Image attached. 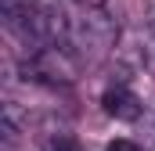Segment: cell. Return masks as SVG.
I'll list each match as a JSON object with an SVG mask.
<instances>
[{
  "mask_svg": "<svg viewBox=\"0 0 155 151\" xmlns=\"http://www.w3.org/2000/svg\"><path fill=\"white\" fill-rule=\"evenodd\" d=\"M116 36L119 25L101 4H83L69 18V43H76L83 54H105L108 47H116Z\"/></svg>",
  "mask_w": 155,
  "mask_h": 151,
  "instance_id": "6da1fadb",
  "label": "cell"
},
{
  "mask_svg": "<svg viewBox=\"0 0 155 151\" xmlns=\"http://www.w3.org/2000/svg\"><path fill=\"white\" fill-rule=\"evenodd\" d=\"M25 72H29V79H36V83L65 86V83L76 79V58H72V50L65 43H47V47H40V50L29 54Z\"/></svg>",
  "mask_w": 155,
  "mask_h": 151,
  "instance_id": "7a4b0ae2",
  "label": "cell"
},
{
  "mask_svg": "<svg viewBox=\"0 0 155 151\" xmlns=\"http://www.w3.org/2000/svg\"><path fill=\"white\" fill-rule=\"evenodd\" d=\"M101 108L108 119H119V122H134V119H141L144 112V104H141V97L130 90V86H108L105 94H101Z\"/></svg>",
  "mask_w": 155,
  "mask_h": 151,
  "instance_id": "3957f363",
  "label": "cell"
},
{
  "mask_svg": "<svg viewBox=\"0 0 155 151\" xmlns=\"http://www.w3.org/2000/svg\"><path fill=\"white\" fill-rule=\"evenodd\" d=\"M141 50H144V58H152L155 61V7L144 11V18H141Z\"/></svg>",
  "mask_w": 155,
  "mask_h": 151,
  "instance_id": "277c9868",
  "label": "cell"
},
{
  "mask_svg": "<svg viewBox=\"0 0 155 151\" xmlns=\"http://www.w3.org/2000/svg\"><path fill=\"white\" fill-rule=\"evenodd\" d=\"M51 151H83V148H79V140H76V137H69V133H58V137L51 140Z\"/></svg>",
  "mask_w": 155,
  "mask_h": 151,
  "instance_id": "5b68a950",
  "label": "cell"
},
{
  "mask_svg": "<svg viewBox=\"0 0 155 151\" xmlns=\"http://www.w3.org/2000/svg\"><path fill=\"white\" fill-rule=\"evenodd\" d=\"M105 151H144V148H141L137 140H130V137H116V140H112Z\"/></svg>",
  "mask_w": 155,
  "mask_h": 151,
  "instance_id": "8992f818",
  "label": "cell"
}]
</instances>
